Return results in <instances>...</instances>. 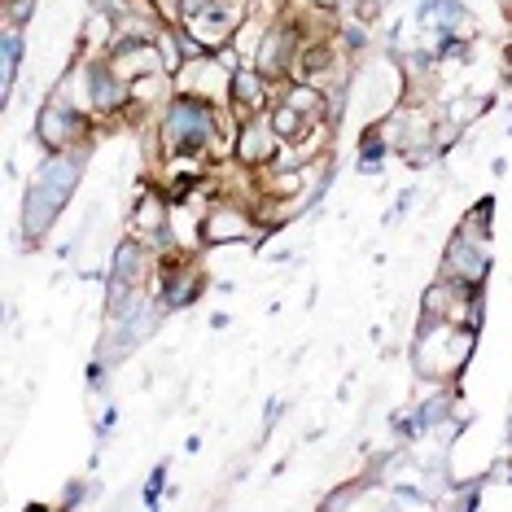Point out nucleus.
<instances>
[{"label": "nucleus", "instance_id": "nucleus-2", "mask_svg": "<svg viewBox=\"0 0 512 512\" xmlns=\"http://www.w3.org/2000/svg\"><path fill=\"white\" fill-rule=\"evenodd\" d=\"M215 141V114L206 101L197 97H180L171 101L167 119H162V145L167 154H189V149H202Z\"/></svg>", "mask_w": 512, "mask_h": 512}, {"label": "nucleus", "instance_id": "nucleus-3", "mask_svg": "<svg viewBox=\"0 0 512 512\" xmlns=\"http://www.w3.org/2000/svg\"><path fill=\"white\" fill-rule=\"evenodd\" d=\"M486 267H491V259H486V241L464 237L460 232V237L451 241V250H447L442 276H447V281H464V285H482Z\"/></svg>", "mask_w": 512, "mask_h": 512}, {"label": "nucleus", "instance_id": "nucleus-1", "mask_svg": "<svg viewBox=\"0 0 512 512\" xmlns=\"http://www.w3.org/2000/svg\"><path fill=\"white\" fill-rule=\"evenodd\" d=\"M75 180H79V158H66V154H57L36 176V184L27 189V211H22V228H27L31 241L49 232L57 211L66 206V197L75 193Z\"/></svg>", "mask_w": 512, "mask_h": 512}, {"label": "nucleus", "instance_id": "nucleus-7", "mask_svg": "<svg viewBox=\"0 0 512 512\" xmlns=\"http://www.w3.org/2000/svg\"><path fill=\"white\" fill-rule=\"evenodd\" d=\"M276 127L267 123V119H250L246 123V132H241V145H237V158L241 162H267L276 154Z\"/></svg>", "mask_w": 512, "mask_h": 512}, {"label": "nucleus", "instance_id": "nucleus-9", "mask_svg": "<svg viewBox=\"0 0 512 512\" xmlns=\"http://www.w3.org/2000/svg\"><path fill=\"white\" fill-rule=\"evenodd\" d=\"M197 289H202V276L197 272H167V307H184V302H189Z\"/></svg>", "mask_w": 512, "mask_h": 512}, {"label": "nucleus", "instance_id": "nucleus-15", "mask_svg": "<svg viewBox=\"0 0 512 512\" xmlns=\"http://www.w3.org/2000/svg\"><path fill=\"white\" fill-rule=\"evenodd\" d=\"M381 5H386V0H368V5H364V14H377Z\"/></svg>", "mask_w": 512, "mask_h": 512}, {"label": "nucleus", "instance_id": "nucleus-16", "mask_svg": "<svg viewBox=\"0 0 512 512\" xmlns=\"http://www.w3.org/2000/svg\"><path fill=\"white\" fill-rule=\"evenodd\" d=\"M499 5H504V9H512V0H499Z\"/></svg>", "mask_w": 512, "mask_h": 512}, {"label": "nucleus", "instance_id": "nucleus-6", "mask_svg": "<svg viewBox=\"0 0 512 512\" xmlns=\"http://www.w3.org/2000/svg\"><path fill=\"white\" fill-rule=\"evenodd\" d=\"M250 232V219L241 211H232V206H219V211L206 215L202 224V241H211V246H228V241H241Z\"/></svg>", "mask_w": 512, "mask_h": 512}, {"label": "nucleus", "instance_id": "nucleus-14", "mask_svg": "<svg viewBox=\"0 0 512 512\" xmlns=\"http://www.w3.org/2000/svg\"><path fill=\"white\" fill-rule=\"evenodd\" d=\"M158 491H162V473H154V477H149V504H154V499H158Z\"/></svg>", "mask_w": 512, "mask_h": 512}, {"label": "nucleus", "instance_id": "nucleus-12", "mask_svg": "<svg viewBox=\"0 0 512 512\" xmlns=\"http://www.w3.org/2000/svg\"><path fill=\"white\" fill-rule=\"evenodd\" d=\"M162 224H167V211H162V202L145 197L141 211H136V232H162Z\"/></svg>", "mask_w": 512, "mask_h": 512}, {"label": "nucleus", "instance_id": "nucleus-4", "mask_svg": "<svg viewBox=\"0 0 512 512\" xmlns=\"http://www.w3.org/2000/svg\"><path fill=\"white\" fill-rule=\"evenodd\" d=\"M298 49V31L289 27V22H281V27H267V36L259 44V75H281L289 66V57H294Z\"/></svg>", "mask_w": 512, "mask_h": 512}, {"label": "nucleus", "instance_id": "nucleus-8", "mask_svg": "<svg viewBox=\"0 0 512 512\" xmlns=\"http://www.w3.org/2000/svg\"><path fill=\"white\" fill-rule=\"evenodd\" d=\"M232 101H237V114H246V119H254V114L263 110L267 101V88H263V75L259 71H232Z\"/></svg>", "mask_w": 512, "mask_h": 512}, {"label": "nucleus", "instance_id": "nucleus-5", "mask_svg": "<svg viewBox=\"0 0 512 512\" xmlns=\"http://www.w3.org/2000/svg\"><path fill=\"white\" fill-rule=\"evenodd\" d=\"M40 141L49 145V149H62V145H71L79 132H84V123H79V114L71 106H62V101H49L40 114Z\"/></svg>", "mask_w": 512, "mask_h": 512}, {"label": "nucleus", "instance_id": "nucleus-10", "mask_svg": "<svg viewBox=\"0 0 512 512\" xmlns=\"http://www.w3.org/2000/svg\"><path fill=\"white\" fill-rule=\"evenodd\" d=\"M18 53H22V40L9 31L5 40H0V88H5V97H9V88H14V71H18Z\"/></svg>", "mask_w": 512, "mask_h": 512}, {"label": "nucleus", "instance_id": "nucleus-13", "mask_svg": "<svg viewBox=\"0 0 512 512\" xmlns=\"http://www.w3.org/2000/svg\"><path fill=\"white\" fill-rule=\"evenodd\" d=\"M302 119H307V114H298L294 106H281V110H276V119H272L276 136H281V141H294V136L302 132Z\"/></svg>", "mask_w": 512, "mask_h": 512}, {"label": "nucleus", "instance_id": "nucleus-11", "mask_svg": "<svg viewBox=\"0 0 512 512\" xmlns=\"http://www.w3.org/2000/svg\"><path fill=\"white\" fill-rule=\"evenodd\" d=\"M285 106H294L298 114H307V119H320V110H324V97H320V88H311V84H298V88H289Z\"/></svg>", "mask_w": 512, "mask_h": 512}]
</instances>
